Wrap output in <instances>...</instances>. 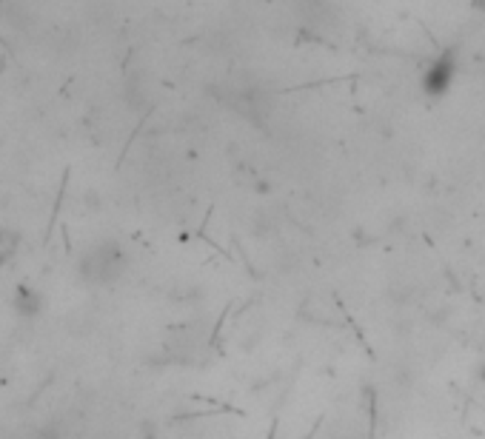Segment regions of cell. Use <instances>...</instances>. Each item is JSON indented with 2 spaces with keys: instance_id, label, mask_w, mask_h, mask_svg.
I'll use <instances>...</instances> for the list:
<instances>
[{
  "instance_id": "4",
  "label": "cell",
  "mask_w": 485,
  "mask_h": 439,
  "mask_svg": "<svg viewBox=\"0 0 485 439\" xmlns=\"http://www.w3.org/2000/svg\"><path fill=\"white\" fill-rule=\"evenodd\" d=\"M43 306H46V299H43V294H40L35 286L20 283V286L15 288L12 308H15V314H17L20 319H37V317L43 314Z\"/></svg>"
},
{
  "instance_id": "11",
  "label": "cell",
  "mask_w": 485,
  "mask_h": 439,
  "mask_svg": "<svg viewBox=\"0 0 485 439\" xmlns=\"http://www.w3.org/2000/svg\"><path fill=\"white\" fill-rule=\"evenodd\" d=\"M477 382H482V385H485V362H479V365H477Z\"/></svg>"
},
{
  "instance_id": "5",
  "label": "cell",
  "mask_w": 485,
  "mask_h": 439,
  "mask_svg": "<svg viewBox=\"0 0 485 439\" xmlns=\"http://www.w3.org/2000/svg\"><path fill=\"white\" fill-rule=\"evenodd\" d=\"M123 97H126L129 109H134V111L146 109V106H149V83H146L140 75L129 77V83H126V91H123Z\"/></svg>"
},
{
  "instance_id": "8",
  "label": "cell",
  "mask_w": 485,
  "mask_h": 439,
  "mask_svg": "<svg viewBox=\"0 0 485 439\" xmlns=\"http://www.w3.org/2000/svg\"><path fill=\"white\" fill-rule=\"evenodd\" d=\"M140 436H143V439H157V422L143 420V422H140Z\"/></svg>"
},
{
  "instance_id": "9",
  "label": "cell",
  "mask_w": 485,
  "mask_h": 439,
  "mask_svg": "<svg viewBox=\"0 0 485 439\" xmlns=\"http://www.w3.org/2000/svg\"><path fill=\"white\" fill-rule=\"evenodd\" d=\"M254 194H271V183L266 180V177H260V180H254Z\"/></svg>"
},
{
  "instance_id": "7",
  "label": "cell",
  "mask_w": 485,
  "mask_h": 439,
  "mask_svg": "<svg viewBox=\"0 0 485 439\" xmlns=\"http://www.w3.org/2000/svg\"><path fill=\"white\" fill-rule=\"evenodd\" d=\"M37 439H63V431H60L55 422H46V425L37 431Z\"/></svg>"
},
{
  "instance_id": "6",
  "label": "cell",
  "mask_w": 485,
  "mask_h": 439,
  "mask_svg": "<svg viewBox=\"0 0 485 439\" xmlns=\"http://www.w3.org/2000/svg\"><path fill=\"white\" fill-rule=\"evenodd\" d=\"M3 12H6V17L12 20V26H15V29L26 32V29L32 26V12H29L26 6H6Z\"/></svg>"
},
{
  "instance_id": "3",
  "label": "cell",
  "mask_w": 485,
  "mask_h": 439,
  "mask_svg": "<svg viewBox=\"0 0 485 439\" xmlns=\"http://www.w3.org/2000/svg\"><path fill=\"white\" fill-rule=\"evenodd\" d=\"M228 106H232L240 118L251 120V123H260L268 118V95L257 86H248V88H232V95H228Z\"/></svg>"
},
{
  "instance_id": "2",
  "label": "cell",
  "mask_w": 485,
  "mask_h": 439,
  "mask_svg": "<svg viewBox=\"0 0 485 439\" xmlns=\"http://www.w3.org/2000/svg\"><path fill=\"white\" fill-rule=\"evenodd\" d=\"M457 75V49H446L423 75V91L428 97H443Z\"/></svg>"
},
{
  "instance_id": "1",
  "label": "cell",
  "mask_w": 485,
  "mask_h": 439,
  "mask_svg": "<svg viewBox=\"0 0 485 439\" xmlns=\"http://www.w3.org/2000/svg\"><path fill=\"white\" fill-rule=\"evenodd\" d=\"M129 268V254L118 240H98L77 260V280L91 288L114 286Z\"/></svg>"
},
{
  "instance_id": "10",
  "label": "cell",
  "mask_w": 485,
  "mask_h": 439,
  "mask_svg": "<svg viewBox=\"0 0 485 439\" xmlns=\"http://www.w3.org/2000/svg\"><path fill=\"white\" fill-rule=\"evenodd\" d=\"M15 257V248H6V245H0V268H6Z\"/></svg>"
}]
</instances>
